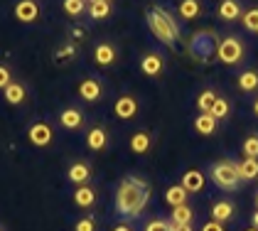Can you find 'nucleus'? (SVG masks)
Returning a JSON list of instances; mask_svg holds the SVG:
<instances>
[{"label":"nucleus","instance_id":"11","mask_svg":"<svg viewBox=\"0 0 258 231\" xmlns=\"http://www.w3.org/2000/svg\"><path fill=\"white\" fill-rule=\"evenodd\" d=\"M27 98H30V89H27V84L20 81V79H15L10 86H5V89H3V101H5L8 106H13V108L25 106V103H27Z\"/></svg>","mask_w":258,"mask_h":231},{"label":"nucleus","instance_id":"34","mask_svg":"<svg viewBox=\"0 0 258 231\" xmlns=\"http://www.w3.org/2000/svg\"><path fill=\"white\" fill-rule=\"evenodd\" d=\"M74 57H77V47H74L72 42L61 44L59 49L54 52V59H57V62H67V59H74Z\"/></svg>","mask_w":258,"mask_h":231},{"label":"nucleus","instance_id":"15","mask_svg":"<svg viewBox=\"0 0 258 231\" xmlns=\"http://www.w3.org/2000/svg\"><path fill=\"white\" fill-rule=\"evenodd\" d=\"M140 72H143L145 77H160V74L165 72V59H162V54H158V52L143 54V57H140Z\"/></svg>","mask_w":258,"mask_h":231},{"label":"nucleus","instance_id":"44","mask_svg":"<svg viewBox=\"0 0 258 231\" xmlns=\"http://www.w3.org/2000/svg\"><path fill=\"white\" fill-rule=\"evenodd\" d=\"M0 231H5V226H3V224H0Z\"/></svg>","mask_w":258,"mask_h":231},{"label":"nucleus","instance_id":"32","mask_svg":"<svg viewBox=\"0 0 258 231\" xmlns=\"http://www.w3.org/2000/svg\"><path fill=\"white\" fill-rule=\"evenodd\" d=\"M241 150H243V157H256L258 160V135H248L246 140H243V145H241Z\"/></svg>","mask_w":258,"mask_h":231},{"label":"nucleus","instance_id":"2","mask_svg":"<svg viewBox=\"0 0 258 231\" xmlns=\"http://www.w3.org/2000/svg\"><path fill=\"white\" fill-rule=\"evenodd\" d=\"M145 20H148V27L150 32L155 35V39H160L162 44H175L179 39V27L177 22L172 20V15L167 10H162L158 5H153L148 13H145Z\"/></svg>","mask_w":258,"mask_h":231},{"label":"nucleus","instance_id":"24","mask_svg":"<svg viewBox=\"0 0 258 231\" xmlns=\"http://www.w3.org/2000/svg\"><path fill=\"white\" fill-rule=\"evenodd\" d=\"M238 175H241V182L258 180V160L256 157H243V160L238 162Z\"/></svg>","mask_w":258,"mask_h":231},{"label":"nucleus","instance_id":"36","mask_svg":"<svg viewBox=\"0 0 258 231\" xmlns=\"http://www.w3.org/2000/svg\"><path fill=\"white\" fill-rule=\"evenodd\" d=\"M145 231H172V224L165 221V219H150L145 224Z\"/></svg>","mask_w":258,"mask_h":231},{"label":"nucleus","instance_id":"6","mask_svg":"<svg viewBox=\"0 0 258 231\" xmlns=\"http://www.w3.org/2000/svg\"><path fill=\"white\" fill-rule=\"evenodd\" d=\"M243 54H246V47H243V42L238 37H224L219 39V47H217V57L219 62H224V64H229V67H234V64H238L241 59H243Z\"/></svg>","mask_w":258,"mask_h":231},{"label":"nucleus","instance_id":"17","mask_svg":"<svg viewBox=\"0 0 258 231\" xmlns=\"http://www.w3.org/2000/svg\"><path fill=\"white\" fill-rule=\"evenodd\" d=\"M209 214H212V219H214V221L226 224V221H231V219H234V214H236V204H234V202H229V199H219V202L212 204Z\"/></svg>","mask_w":258,"mask_h":231},{"label":"nucleus","instance_id":"12","mask_svg":"<svg viewBox=\"0 0 258 231\" xmlns=\"http://www.w3.org/2000/svg\"><path fill=\"white\" fill-rule=\"evenodd\" d=\"M113 116L120 118V121H131L138 116V98L133 94H120L116 101H113Z\"/></svg>","mask_w":258,"mask_h":231},{"label":"nucleus","instance_id":"29","mask_svg":"<svg viewBox=\"0 0 258 231\" xmlns=\"http://www.w3.org/2000/svg\"><path fill=\"white\" fill-rule=\"evenodd\" d=\"M217 98L219 96H217V91H214V89H204V91L197 96V108L202 111V113H209Z\"/></svg>","mask_w":258,"mask_h":231},{"label":"nucleus","instance_id":"42","mask_svg":"<svg viewBox=\"0 0 258 231\" xmlns=\"http://www.w3.org/2000/svg\"><path fill=\"white\" fill-rule=\"evenodd\" d=\"M243 231H258V229H253V226H251V229H243Z\"/></svg>","mask_w":258,"mask_h":231},{"label":"nucleus","instance_id":"3","mask_svg":"<svg viewBox=\"0 0 258 231\" xmlns=\"http://www.w3.org/2000/svg\"><path fill=\"white\" fill-rule=\"evenodd\" d=\"M212 182L224 192H236L241 185V175H238V162L231 160H219L212 165Z\"/></svg>","mask_w":258,"mask_h":231},{"label":"nucleus","instance_id":"35","mask_svg":"<svg viewBox=\"0 0 258 231\" xmlns=\"http://www.w3.org/2000/svg\"><path fill=\"white\" fill-rule=\"evenodd\" d=\"M96 219L94 216H81V219H77L74 221V231H96Z\"/></svg>","mask_w":258,"mask_h":231},{"label":"nucleus","instance_id":"41","mask_svg":"<svg viewBox=\"0 0 258 231\" xmlns=\"http://www.w3.org/2000/svg\"><path fill=\"white\" fill-rule=\"evenodd\" d=\"M253 113L258 116V98H256V101H253Z\"/></svg>","mask_w":258,"mask_h":231},{"label":"nucleus","instance_id":"33","mask_svg":"<svg viewBox=\"0 0 258 231\" xmlns=\"http://www.w3.org/2000/svg\"><path fill=\"white\" fill-rule=\"evenodd\" d=\"M229 108H231V106H229V101L219 96L217 101H214V106H212V111H209V113L214 116L217 121H221V118H226V116H229Z\"/></svg>","mask_w":258,"mask_h":231},{"label":"nucleus","instance_id":"1","mask_svg":"<svg viewBox=\"0 0 258 231\" xmlns=\"http://www.w3.org/2000/svg\"><path fill=\"white\" fill-rule=\"evenodd\" d=\"M148 199H150L148 185L140 177H128L116 190V212L123 216H138V214H143Z\"/></svg>","mask_w":258,"mask_h":231},{"label":"nucleus","instance_id":"19","mask_svg":"<svg viewBox=\"0 0 258 231\" xmlns=\"http://www.w3.org/2000/svg\"><path fill=\"white\" fill-rule=\"evenodd\" d=\"M204 182H207V180H204L202 170H187V172L182 175V182H179V185L189 194H195V192H202V190H204Z\"/></svg>","mask_w":258,"mask_h":231},{"label":"nucleus","instance_id":"16","mask_svg":"<svg viewBox=\"0 0 258 231\" xmlns=\"http://www.w3.org/2000/svg\"><path fill=\"white\" fill-rule=\"evenodd\" d=\"M74 207H79V209H91L94 204H96V187L89 182V185H79L77 190H74Z\"/></svg>","mask_w":258,"mask_h":231},{"label":"nucleus","instance_id":"5","mask_svg":"<svg viewBox=\"0 0 258 231\" xmlns=\"http://www.w3.org/2000/svg\"><path fill=\"white\" fill-rule=\"evenodd\" d=\"M217 47L219 42L214 37V32H209V30H202V32H197L195 37L189 39V52L197 59H202V62H209L212 54H217Z\"/></svg>","mask_w":258,"mask_h":231},{"label":"nucleus","instance_id":"27","mask_svg":"<svg viewBox=\"0 0 258 231\" xmlns=\"http://www.w3.org/2000/svg\"><path fill=\"white\" fill-rule=\"evenodd\" d=\"M61 10H64L69 18L77 20L89 10V0H61Z\"/></svg>","mask_w":258,"mask_h":231},{"label":"nucleus","instance_id":"13","mask_svg":"<svg viewBox=\"0 0 258 231\" xmlns=\"http://www.w3.org/2000/svg\"><path fill=\"white\" fill-rule=\"evenodd\" d=\"M91 175H94V170H91V165L86 162V160H74L69 167H67V180L72 182V185H89L91 182Z\"/></svg>","mask_w":258,"mask_h":231},{"label":"nucleus","instance_id":"28","mask_svg":"<svg viewBox=\"0 0 258 231\" xmlns=\"http://www.w3.org/2000/svg\"><path fill=\"white\" fill-rule=\"evenodd\" d=\"M177 13L182 20H195V18H199V13H202V3H199V0H182Z\"/></svg>","mask_w":258,"mask_h":231},{"label":"nucleus","instance_id":"38","mask_svg":"<svg viewBox=\"0 0 258 231\" xmlns=\"http://www.w3.org/2000/svg\"><path fill=\"white\" fill-rule=\"evenodd\" d=\"M172 231H195L192 224H172Z\"/></svg>","mask_w":258,"mask_h":231},{"label":"nucleus","instance_id":"25","mask_svg":"<svg viewBox=\"0 0 258 231\" xmlns=\"http://www.w3.org/2000/svg\"><path fill=\"white\" fill-rule=\"evenodd\" d=\"M187 190L182 187V185H172V187H167L165 190V202L170 204V207H179V204H187Z\"/></svg>","mask_w":258,"mask_h":231},{"label":"nucleus","instance_id":"23","mask_svg":"<svg viewBox=\"0 0 258 231\" xmlns=\"http://www.w3.org/2000/svg\"><path fill=\"white\" fill-rule=\"evenodd\" d=\"M195 131L199 135H214L217 133V118L212 113H199L195 118Z\"/></svg>","mask_w":258,"mask_h":231},{"label":"nucleus","instance_id":"40","mask_svg":"<svg viewBox=\"0 0 258 231\" xmlns=\"http://www.w3.org/2000/svg\"><path fill=\"white\" fill-rule=\"evenodd\" d=\"M251 226H253V229H258V209L251 214Z\"/></svg>","mask_w":258,"mask_h":231},{"label":"nucleus","instance_id":"30","mask_svg":"<svg viewBox=\"0 0 258 231\" xmlns=\"http://www.w3.org/2000/svg\"><path fill=\"white\" fill-rule=\"evenodd\" d=\"M241 22H243V27H246L248 32H256L258 35V8L246 10V13L241 15Z\"/></svg>","mask_w":258,"mask_h":231},{"label":"nucleus","instance_id":"39","mask_svg":"<svg viewBox=\"0 0 258 231\" xmlns=\"http://www.w3.org/2000/svg\"><path fill=\"white\" fill-rule=\"evenodd\" d=\"M111 231H133V226H131V224H116Z\"/></svg>","mask_w":258,"mask_h":231},{"label":"nucleus","instance_id":"18","mask_svg":"<svg viewBox=\"0 0 258 231\" xmlns=\"http://www.w3.org/2000/svg\"><path fill=\"white\" fill-rule=\"evenodd\" d=\"M128 148L136 155H148L153 150V135H150V131H136L131 135V140H128Z\"/></svg>","mask_w":258,"mask_h":231},{"label":"nucleus","instance_id":"4","mask_svg":"<svg viewBox=\"0 0 258 231\" xmlns=\"http://www.w3.org/2000/svg\"><path fill=\"white\" fill-rule=\"evenodd\" d=\"M25 133H27L30 145H35V148H40V150L49 148V145L54 143V126H52L49 121H44V118H37V121L27 123Z\"/></svg>","mask_w":258,"mask_h":231},{"label":"nucleus","instance_id":"22","mask_svg":"<svg viewBox=\"0 0 258 231\" xmlns=\"http://www.w3.org/2000/svg\"><path fill=\"white\" fill-rule=\"evenodd\" d=\"M238 89L243 91V94H253L258 91V72L256 69H246V72H241L236 79Z\"/></svg>","mask_w":258,"mask_h":231},{"label":"nucleus","instance_id":"26","mask_svg":"<svg viewBox=\"0 0 258 231\" xmlns=\"http://www.w3.org/2000/svg\"><path fill=\"white\" fill-rule=\"evenodd\" d=\"M195 221V212L189 204H179V207H172V214H170V224H192Z\"/></svg>","mask_w":258,"mask_h":231},{"label":"nucleus","instance_id":"9","mask_svg":"<svg viewBox=\"0 0 258 231\" xmlns=\"http://www.w3.org/2000/svg\"><path fill=\"white\" fill-rule=\"evenodd\" d=\"M57 123H59L64 131L77 133V131H81L86 126V113H84L81 106H64L59 111V116H57Z\"/></svg>","mask_w":258,"mask_h":231},{"label":"nucleus","instance_id":"37","mask_svg":"<svg viewBox=\"0 0 258 231\" xmlns=\"http://www.w3.org/2000/svg\"><path fill=\"white\" fill-rule=\"evenodd\" d=\"M202 231H226V229H224V224H219V221H214V219H209V221L202 226Z\"/></svg>","mask_w":258,"mask_h":231},{"label":"nucleus","instance_id":"14","mask_svg":"<svg viewBox=\"0 0 258 231\" xmlns=\"http://www.w3.org/2000/svg\"><path fill=\"white\" fill-rule=\"evenodd\" d=\"M108 143H111V135H108V131H106L103 126H91V128L86 131V148H89V150L103 153V150L108 148Z\"/></svg>","mask_w":258,"mask_h":231},{"label":"nucleus","instance_id":"8","mask_svg":"<svg viewBox=\"0 0 258 231\" xmlns=\"http://www.w3.org/2000/svg\"><path fill=\"white\" fill-rule=\"evenodd\" d=\"M91 59H94V64L99 69H108V67H113L118 62V47L113 42H108V39H101V42L94 44Z\"/></svg>","mask_w":258,"mask_h":231},{"label":"nucleus","instance_id":"10","mask_svg":"<svg viewBox=\"0 0 258 231\" xmlns=\"http://www.w3.org/2000/svg\"><path fill=\"white\" fill-rule=\"evenodd\" d=\"M77 94L86 103H99L101 98H103V84L96 77H86L77 84Z\"/></svg>","mask_w":258,"mask_h":231},{"label":"nucleus","instance_id":"43","mask_svg":"<svg viewBox=\"0 0 258 231\" xmlns=\"http://www.w3.org/2000/svg\"><path fill=\"white\" fill-rule=\"evenodd\" d=\"M256 209H258V192H256Z\"/></svg>","mask_w":258,"mask_h":231},{"label":"nucleus","instance_id":"21","mask_svg":"<svg viewBox=\"0 0 258 231\" xmlns=\"http://www.w3.org/2000/svg\"><path fill=\"white\" fill-rule=\"evenodd\" d=\"M86 13H89V18L91 20L99 22V20H106L111 13H113V5H111V0H91Z\"/></svg>","mask_w":258,"mask_h":231},{"label":"nucleus","instance_id":"31","mask_svg":"<svg viewBox=\"0 0 258 231\" xmlns=\"http://www.w3.org/2000/svg\"><path fill=\"white\" fill-rule=\"evenodd\" d=\"M13 81H15V69H13L10 64L0 62V94H3V89H5V86H10Z\"/></svg>","mask_w":258,"mask_h":231},{"label":"nucleus","instance_id":"20","mask_svg":"<svg viewBox=\"0 0 258 231\" xmlns=\"http://www.w3.org/2000/svg\"><path fill=\"white\" fill-rule=\"evenodd\" d=\"M217 13H219V18L226 20V22H234V20H238L241 15H243V10H241V3H238V0H221Z\"/></svg>","mask_w":258,"mask_h":231},{"label":"nucleus","instance_id":"7","mask_svg":"<svg viewBox=\"0 0 258 231\" xmlns=\"http://www.w3.org/2000/svg\"><path fill=\"white\" fill-rule=\"evenodd\" d=\"M13 18L20 25H35L42 18L40 0H15L13 3Z\"/></svg>","mask_w":258,"mask_h":231}]
</instances>
